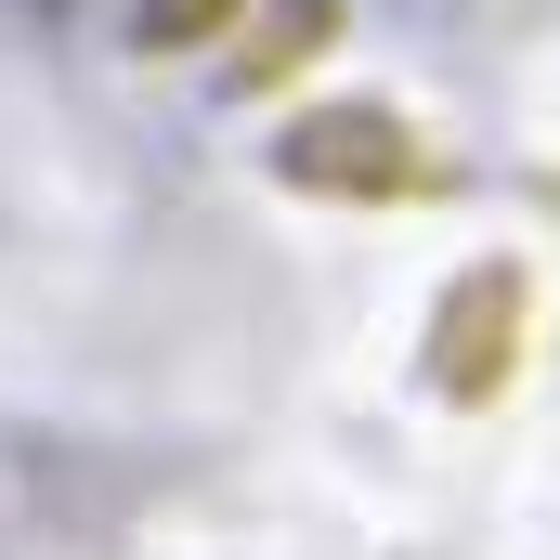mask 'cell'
Masks as SVG:
<instances>
[{
  "label": "cell",
  "instance_id": "6da1fadb",
  "mask_svg": "<svg viewBox=\"0 0 560 560\" xmlns=\"http://www.w3.org/2000/svg\"><path fill=\"white\" fill-rule=\"evenodd\" d=\"M287 170H300V183H326V196H352V209H418V196H443V156H430L405 118H378V105H352V118L300 131V143H287Z\"/></svg>",
  "mask_w": 560,
  "mask_h": 560
},
{
  "label": "cell",
  "instance_id": "7a4b0ae2",
  "mask_svg": "<svg viewBox=\"0 0 560 560\" xmlns=\"http://www.w3.org/2000/svg\"><path fill=\"white\" fill-rule=\"evenodd\" d=\"M456 313H469V352H443V392H456V405H482V392L522 365V275H482Z\"/></svg>",
  "mask_w": 560,
  "mask_h": 560
}]
</instances>
